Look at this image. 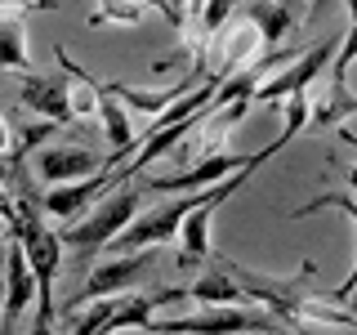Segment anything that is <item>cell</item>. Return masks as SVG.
<instances>
[{"instance_id": "f1b7e54d", "label": "cell", "mask_w": 357, "mask_h": 335, "mask_svg": "<svg viewBox=\"0 0 357 335\" xmlns=\"http://www.w3.org/2000/svg\"><path fill=\"white\" fill-rule=\"evenodd\" d=\"M326 5H331V0H312V5H308V18H312V14H321Z\"/></svg>"}, {"instance_id": "4fadbf2b", "label": "cell", "mask_w": 357, "mask_h": 335, "mask_svg": "<svg viewBox=\"0 0 357 335\" xmlns=\"http://www.w3.org/2000/svg\"><path fill=\"white\" fill-rule=\"evenodd\" d=\"M219 40H223V59H219V72H223V76H232V72H241V67H250V63H255V50L264 45L259 27H255L250 18L232 22V27L223 31Z\"/></svg>"}, {"instance_id": "5b68a950", "label": "cell", "mask_w": 357, "mask_h": 335, "mask_svg": "<svg viewBox=\"0 0 357 335\" xmlns=\"http://www.w3.org/2000/svg\"><path fill=\"white\" fill-rule=\"evenodd\" d=\"M250 174H255V170H237V174H228L223 184L210 188L206 201H201L197 210H188L183 228H178V251H183V255H178V268H197L201 260H210V251H215V246H210V219H215V210H219L232 193H237V188H241Z\"/></svg>"}, {"instance_id": "5bb4252c", "label": "cell", "mask_w": 357, "mask_h": 335, "mask_svg": "<svg viewBox=\"0 0 357 335\" xmlns=\"http://www.w3.org/2000/svg\"><path fill=\"white\" fill-rule=\"evenodd\" d=\"M103 89L107 94H116L126 107H139L148 121H156L170 103H178V98L188 94L183 85H165V89H139V85H121V81H103Z\"/></svg>"}, {"instance_id": "8992f818", "label": "cell", "mask_w": 357, "mask_h": 335, "mask_svg": "<svg viewBox=\"0 0 357 335\" xmlns=\"http://www.w3.org/2000/svg\"><path fill=\"white\" fill-rule=\"evenodd\" d=\"M156 255L152 251H134V255H112V260H103L94 268V273L85 277V290L72 299L67 308H81L89 304V299H112V295H130V286L143 282V273L152 268Z\"/></svg>"}, {"instance_id": "ac0fdd59", "label": "cell", "mask_w": 357, "mask_h": 335, "mask_svg": "<svg viewBox=\"0 0 357 335\" xmlns=\"http://www.w3.org/2000/svg\"><path fill=\"white\" fill-rule=\"evenodd\" d=\"M188 295L201 299V304H241L245 290L237 286L232 273H206V277H197V282L188 286Z\"/></svg>"}, {"instance_id": "9a60e30c", "label": "cell", "mask_w": 357, "mask_h": 335, "mask_svg": "<svg viewBox=\"0 0 357 335\" xmlns=\"http://www.w3.org/2000/svg\"><path fill=\"white\" fill-rule=\"evenodd\" d=\"M317 210H344L353 223H357V197H349V193H326V197H312V201H304L299 210H290V219H308V215H317ZM353 286H357V260H353V268H349V277H344L340 286L331 290L335 299H353Z\"/></svg>"}, {"instance_id": "9c48e42d", "label": "cell", "mask_w": 357, "mask_h": 335, "mask_svg": "<svg viewBox=\"0 0 357 335\" xmlns=\"http://www.w3.org/2000/svg\"><path fill=\"white\" fill-rule=\"evenodd\" d=\"M40 295V282H36V273H31V264H27V251H22V241L14 237L5 246V327H0V335H9L18 327V318L27 313V304Z\"/></svg>"}, {"instance_id": "3957f363", "label": "cell", "mask_w": 357, "mask_h": 335, "mask_svg": "<svg viewBox=\"0 0 357 335\" xmlns=\"http://www.w3.org/2000/svg\"><path fill=\"white\" fill-rule=\"evenodd\" d=\"M286 143H290L286 134H277V139L264 143L259 152H210V156H201L192 170L170 174V179H148L143 188H156V193H201V188H215V184H223V179L237 174V170H259L268 156H277Z\"/></svg>"}, {"instance_id": "7a4b0ae2", "label": "cell", "mask_w": 357, "mask_h": 335, "mask_svg": "<svg viewBox=\"0 0 357 335\" xmlns=\"http://www.w3.org/2000/svg\"><path fill=\"white\" fill-rule=\"evenodd\" d=\"M156 335H286L268 308H241V304H206L201 313L174 322H148Z\"/></svg>"}, {"instance_id": "277c9868", "label": "cell", "mask_w": 357, "mask_h": 335, "mask_svg": "<svg viewBox=\"0 0 357 335\" xmlns=\"http://www.w3.org/2000/svg\"><path fill=\"white\" fill-rule=\"evenodd\" d=\"M340 40H344V31H340V36H321L317 45H308V50L299 54V59L290 63L286 72H277V76H268V81H259V89H255V107H264V103H286L290 94L308 89L321 72H331L335 54H340Z\"/></svg>"}, {"instance_id": "d4e9b609", "label": "cell", "mask_w": 357, "mask_h": 335, "mask_svg": "<svg viewBox=\"0 0 357 335\" xmlns=\"http://www.w3.org/2000/svg\"><path fill=\"white\" fill-rule=\"evenodd\" d=\"M143 5L161 9V14H165V22H170V27H188V14H183V5H174V0H143Z\"/></svg>"}, {"instance_id": "4316f807", "label": "cell", "mask_w": 357, "mask_h": 335, "mask_svg": "<svg viewBox=\"0 0 357 335\" xmlns=\"http://www.w3.org/2000/svg\"><path fill=\"white\" fill-rule=\"evenodd\" d=\"M9 156H14V134H9V121L0 117V165H5Z\"/></svg>"}, {"instance_id": "7402d4cb", "label": "cell", "mask_w": 357, "mask_h": 335, "mask_svg": "<svg viewBox=\"0 0 357 335\" xmlns=\"http://www.w3.org/2000/svg\"><path fill=\"white\" fill-rule=\"evenodd\" d=\"M54 130H59V121H40V117H36L27 130L18 134V143H14V156H9V161H14V165H22V156H27V152H36V143H45Z\"/></svg>"}, {"instance_id": "ffe728a7", "label": "cell", "mask_w": 357, "mask_h": 335, "mask_svg": "<svg viewBox=\"0 0 357 335\" xmlns=\"http://www.w3.org/2000/svg\"><path fill=\"white\" fill-rule=\"evenodd\" d=\"M148 5L143 0H98V9L89 14V27H103V22H121V27H134L143 22Z\"/></svg>"}, {"instance_id": "ba28073f", "label": "cell", "mask_w": 357, "mask_h": 335, "mask_svg": "<svg viewBox=\"0 0 357 335\" xmlns=\"http://www.w3.org/2000/svg\"><path fill=\"white\" fill-rule=\"evenodd\" d=\"M18 98H22V107H27L31 117H40V121H59V126H72V121H76L63 72L50 76V72H36V67H31V72H22Z\"/></svg>"}, {"instance_id": "52a82bcc", "label": "cell", "mask_w": 357, "mask_h": 335, "mask_svg": "<svg viewBox=\"0 0 357 335\" xmlns=\"http://www.w3.org/2000/svg\"><path fill=\"white\" fill-rule=\"evenodd\" d=\"M14 237L22 241V251H27V264L40 282V295H54V273H59V260H63V237L45 228V215H36V206H27V201H22V219H18Z\"/></svg>"}, {"instance_id": "4dcf8cb0", "label": "cell", "mask_w": 357, "mask_h": 335, "mask_svg": "<svg viewBox=\"0 0 357 335\" xmlns=\"http://www.w3.org/2000/svg\"><path fill=\"white\" fill-rule=\"evenodd\" d=\"M353 308H357V286H353Z\"/></svg>"}, {"instance_id": "484cf974", "label": "cell", "mask_w": 357, "mask_h": 335, "mask_svg": "<svg viewBox=\"0 0 357 335\" xmlns=\"http://www.w3.org/2000/svg\"><path fill=\"white\" fill-rule=\"evenodd\" d=\"M50 9V0H0V18H22L27 9Z\"/></svg>"}, {"instance_id": "83f0119b", "label": "cell", "mask_w": 357, "mask_h": 335, "mask_svg": "<svg viewBox=\"0 0 357 335\" xmlns=\"http://www.w3.org/2000/svg\"><path fill=\"white\" fill-rule=\"evenodd\" d=\"M340 134H344V143H349V148L357 152V134H353L349 126H340ZM349 188H353V193H357V161H353V170H349Z\"/></svg>"}, {"instance_id": "8fae6325", "label": "cell", "mask_w": 357, "mask_h": 335, "mask_svg": "<svg viewBox=\"0 0 357 335\" xmlns=\"http://www.w3.org/2000/svg\"><path fill=\"white\" fill-rule=\"evenodd\" d=\"M98 126H103L107 143H112V152L103 156V174H107V170H116L121 161H130V152L139 148L134 126H130V117H126V103H121L116 94H107V89H103V103H98Z\"/></svg>"}, {"instance_id": "30bf717a", "label": "cell", "mask_w": 357, "mask_h": 335, "mask_svg": "<svg viewBox=\"0 0 357 335\" xmlns=\"http://www.w3.org/2000/svg\"><path fill=\"white\" fill-rule=\"evenodd\" d=\"M36 170H40V179H50V184H76V179L103 174V156L89 152V148L63 143V148H45L36 156Z\"/></svg>"}, {"instance_id": "f546056e", "label": "cell", "mask_w": 357, "mask_h": 335, "mask_svg": "<svg viewBox=\"0 0 357 335\" xmlns=\"http://www.w3.org/2000/svg\"><path fill=\"white\" fill-rule=\"evenodd\" d=\"M282 5H286V9H295V5H299V0H282Z\"/></svg>"}, {"instance_id": "2e32d148", "label": "cell", "mask_w": 357, "mask_h": 335, "mask_svg": "<svg viewBox=\"0 0 357 335\" xmlns=\"http://www.w3.org/2000/svg\"><path fill=\"white\" fill-rule=\"evenodd\" d=\"M357 112V94H349V85L344 81H331V89L312 103L308 98V126L312 130H326V126H344Z\"/></svg>"}, {"instance_id": "7c38bea8", "label": "cell", "mask_w": 357, "mask_h": 335, "mask_svg": "<svg viewBox=\"0 0 357 335\" xmlns=\"http://www.w3.org/2000/svg\"><path fill=\"white\" fill-rule=\"evenodd\" d=\"M54 63H59V67H63V76H67V94H72V112H76V121L98 117V103H103V81H94L85 67H76V63H72V54H67L63 45L54 50Z\"/></svg>"}, {"instance_id": "e0dca14e", "label": "cell", "mask_w": 357, "mask_h": 335, "mask_svg": "<svg viewBox=\"0 0 357 335\" xmlns=\"http://www.w3.org/2000/svg\"><path fill=\"white\" fill-rule=\"evenodd\" d=\"M245 18L259 27L264 45L286 40V36H290V27H295V9H286L282 0H250V5H245Z\"/></svg>"}, {"instance_id": "1f68e13d", "label": "cell", "mask_w": 357, "mask_h": 335, "mask_svg": "<svg viewBox=\"0 0 357 335\" xmlns=\"http://www.w3.org/2000/svg\"><path fill=\"white\" fill-rule=\"evenodd\" d=\"M0 170H5V165H0Z\"/></svg>"}, {"instance_id": "44dd1931", "label": "cell", "mask_w": 357, "mask_h": 335, "mask_svg": "<svg viewBox=\"0 0 357 335\" xmlns=\"http://www.w3.org/2000/svg\"><path fill=\"white\" fill-rule=\"evenodd\" d=\"M357 59V0H349V31H344V40H340V54H335V63H331V81H344V72H349V63Z\"/></svg>"}, {"instance_id": "d6986e66", "label": "cell", "mask_w": 357, "mask_h": 335, "mask_svg": "<svg viewBox=\"0 0 357 335\" xmlns=\"http://www.w3.org/2000/svg\"><path fill=\"white\" fill-rule=\"evenodd\" d=\"M31 72L27 59V31H22V18H0V72Z\"/></svg>"}, {"instance_id": "603a6c76", "label": "cell", "mask_w": 357, "mask_h": 335, "mask_svg": "<svg viewBox=\"0 0 357 335\" xmlns=\"http://www.w3.org/2000/svg\"><path fill=\"white\" fill-rule=\"evenodd\" d=\"M228 14H232V0H206V14H201V31H206V40H215V31H223Z\"/></svg>"}, {"instance_id": "cb8c5ba5", "label": "cell", "mask_w": 357, "mask_h": 335, "mask_svg": "<svg viewBox=\"0 0 357 335\" xmlns=\"http://www.w3.org/2000/svg\"><path fill=\"white\" fill-rule=\"evenodd\" d=\"M27 335H54V295H36V322Z\"/></svg>"}, {"instance_id": "6da1fadb", "label": "cell", "mask_w": 357, "mask_h": 335, "mask_svg": "<svg viewBox=\"0 0 357 335\" xmlns=\"http://www.w3.org/2000/svg\"><path fill=\"white\" fill-rule=\"evenodd\" d=\"M139 206H143V188H121V193H112L107 201H98L89 215L72 219V223L59 232V237H63V246H72V251L94 255V251L112 246L121 232L130 228L134 215H139Z\"/></svg>"}]
</instances>
